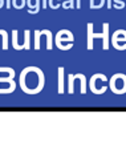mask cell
Masks as SVG:
<instances>
[{
  "label": "cell",
  "mask_w": 126,
  "mask_h": 150,
  "mask_svg": "<svg viewBox=\"0 0 126 150\" xmlns=\"http://www.w3.org/2000/svg\"><path fill=\"white\" fill-rule=\"evenodd\" d=\"M113 92H117V93H123L126 91V77L122 74H115L114 77L110 81Z\"/></svg>",
  "instance_id": "obj_1"
}]
</instances>
